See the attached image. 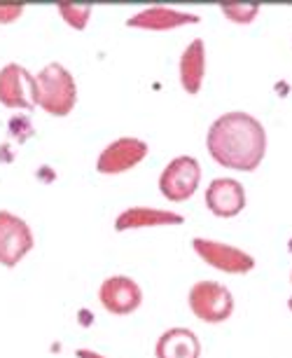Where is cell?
<instances>
[{
	"mask_svg": "<svg viewBox=\"0 0 292 358\" xmlns=\"http://www.w3.org/2000/svg\"><path fill=\"white\" fill-rule=\"evenodd\" d=\"M206 148L225 169L255 171L267 155V129L250 113L229 110L210 124Z\"/></svg>",
	"mask_w": 292,
	"mask_h": 358,
	"instance_id": "1",
	"label": "cell"
},
{
	"mask_svg": "<svg viewBox=\"0 0 292 358\" xmlns=\"http://www.w3.org/2000/svg\"><path fill=\"white\" fill-rule=\"evenodd\" d=\"M38 106L54 117H66L78 103V85L64 64L52 62L36 76Z\"/></svg>",
	"mask_w": 292,
	"mask_h": 358,
	"instance_id": "2",
	"label": "cell"
},
{
	"mask_svg": "<svg viewBox=\"0 0 292 358\" xmlns=\"http://www.w3.org/2000/svg\"><path fill=\"white\" fill-rule=\"evenodd\" d=\"M189 309L203 323H222L234 314V295L220 281L203 279L189 288Z\"/></svg>",
	"mask_w": 292,
	"mask_h": 358,
	"instance_id": "3",
	"label": "cell"
},
{
	"mask_svg": "<svg viewBox=\"0 0 292 358\" xmlns=\"http://www.w3.org/2000/svg\"><path fill=\"white\" fill-rule=\"evenodd\" d=\"M201 180V164L189 155L173 157L159 176V192L168 201H185L196 192Z\"/></svg>",
	"mask_w": 292,
	"mask_h": 358,
	"instance_id": "4",
	"label": "cell"
},
{
	"mask_svg": "<svg viewBox=\"0 0 292 358\" xmlns=\"http://www.w3.org/2000/svg\"><path fill=\"white\" fill-rule=\"evenodd\" d=\"M192 248L206 265L220 269V272L248 274V272H253V267H255L253 255L239 246L222 244V241H215V239H203V236H194Z\"/></svg>",
	"mask_w": 292,
	"mask_h": 358,
	"instance_id": "5",
	"label": "cell"
},
{
	"mask_svg": "<svg viewBox=\"0 0 292 358\" xmlns=\"http://www.w3.org/2000/svg\"><path fill=\"white\" fill-rule=\"evenodd\" d=\"M33 232L29 222L10 211H0V265L17 267L33 248Z\"/></svg>",
	"mask_w": 292,
	"mask_h": 358,
	"instance_id": "6",
	"label": "cell"
},
{
	"mask_svg": "<svg viewBox=\"0 0 292 358\" xmlns=\"http://www.w3.org/2000/svg\"><path fill=\"white\" fill-rule=\"evenodd\" d=\"M150 148H147L145 141L133 138V136H122L112 143H108L103 150H101L98 159H96V169L98 173L103 176H117L124 173L129 169L138 166L143 159L147 157Z\"/></svg>",
	"mask_w": 292,
	"mask_h": 358,
	"instance_id": "7",
	"label": "cell"
},
{
	"mask_svg": "<svg viewBox=\"0 0 292 358\" xmlns=\"http://www.w3.org/2000/svg\"><path fill=\"white\" fill-rule=\"evenodd\" d=\"M0 103L8 108H24V110L38 106L36 78L24 66L8 64L0 69Z\"/></svg>",
	"mask_w": 292,
	"mask_h": 358,
	"instance_id": "8",
	"label": "cell"
},
{
	"mask_svg": "<svg viewBox=\"0 0 292 358\" xmlns=\"http://www.w3.org/2000/svg\"><path fill=\"white\" fill-rule=\"evenodd\" d=\"M98 300L110 314L126 316L133 314L143 302V290L138 286V281H133L131 276L124 274H115L101 283L98 288Z\"/></svg>",
	"mask_w": 292,
	"mask_h": 358,
	"instance_id": "9",
	"label": "cell"
},
{
	"mask_svg": "<svg viewBox=\"0 0 292 358\" xmlns=\"http://www.w3.org/2000/svg\"><path fill=\"white\" fill-rule=\"evenodd\" d=\"M206 206L215 218H234L246 208V187L236 178H215L206 187Z\"/></svg>",
	"mask_w": 292,
	"mask_h": 358,
	"instance_id": "10",
	"label": "cell"
},
{
	"mask_svg": "<svg viewBox=\"0 0 292 358\" xmlns=\"http://www.w3.org/2000/svg\"><path fill=\"white\" fill-rule=\"evenodd\" d=\"M189 24H199V15L182 12L175 8H164V5H152V8L136 12L133 17L126 19L129 29H140V31H173Z\"/></svg>",
	"mask_w": 292,
	"mask_h": 358,
	"instance_id": "11",
	"label": "cell"
},
{
	"mask_svg": "<svg viewBox=\"0 0 292 358\" xmlns=\"http://www.w3.org/2000/svg\"><path fill=\"white\" fill-rule=\"evenodd\" d=\"M182 222H185V218L175 211H164V208H152V206H131V208H124V211L117 215L115 229H117V232H126V229L182 225Z\"/></svg>",
	"mask_w": 292,
	"mask_h": 358,
	"instance_id": "12",
	"label": "cell"
},
{
	"mask_svg": "<svg viewBox=\"0 0 292 358\" xmlns=\"http://www.w3.org/2000/svg\"><path fill=\"white\" fill-rule=\"evenodd\" d=\"M180 87L187 94H199L203 78H206V45L201 38H194L180 54L178 64Z\"/></svg>",
	"mask_w": 292,
	"mask_h": 358,
	"instance_id": "13",
	"label": "cell"
},
{
	"mask_svg": "<svg viewBox=\"0 0 292 358\" xmlns=\"http://www.w3.org/2000/svg\"><path fill=\"white\" fill-rule=\"evenodd\" d=\"M154 354L157 358H199L201 342L189 328H168L159 335Z\"/></svg>",
	"mask_w": 292,
	"mask_h": 358,
	"instance_id": "14",
	"label": "cell"
},
{
	"mask_svg": "<svg viewBox=\"0 0 292 358\" xmlns=\"http://www.w3.org/2000/svg\"><path fill=\"white\" fill-rule=\"evenodd\" d=\"M59 15L64 17V22L75 31H85L87 22H89L94 5H75V3H57Z\"/></svg>",
	"mask_w": 292,
	"mask_h": 358,
	"instance_id": "15",
	"label": "cell"
},
{
	"mask_svg": "<svg viewBox=\"0 0 292 358\" xmlns=\"http://www.w3.org/2000/svg\"><path fill=\"white\" fill-rule=\"evenodd\" d=\"M220 12L229 19V22L248 26L257 15H260V5L257 3H232V0H225V3H220Z\"/></svg>",
	"mask_w": 292,
	"mask_h": 358,
	"instance_id": "16",
	"label": "cell"
},
{
	"mask_svg": "<svg viewBox=\"0 0 292 358\" xmlns=\"http://www.w3.org/2000/svg\"><path fill=\"white\" fill-rule=\"evenodd\" d=\"M24 15L22 3H0V24H12Z\"/></svg>",
	"mask_w": 292,
	"mask_h": 358,
	"instance_id": "17",
	"label": "cell"
},
{
	"mask_svg": "<svg viewBox=\"0 0 292 358\" xmlns=\"http://www.w3.org/2000/svg\"><path fill=\"white\" fill-rule=\"evenodd\" d=\"M78 358H108L98 351H92V349H78Z\"/></svg>",
	"mask_w": 292,
	"mask_h": 358,
	"instance_id": "18",
	"label": "cell"
},
{
	"mask_svg": "<svg viewBox=\"0 0 292 358\" xmlns=\"http://www.w3.org/2000/svg\"><path fill=\"white\" fill-rule=\"evenodd\" d=\"M288 309H290V312H292V295H290V300H288Z\"/></svg>",
	"mask_w": 292,
	"mask_h": 358,
	"instance_id": "19",
	"label": "cell"
},
{
	"mask_svg": "<svg viewBox=\"0 0 292 358\" xmlns=\"http://www.w3.org/2000/svg\"><path fill=\"white\" fill-rule=\"evenodd\" d=\"M290 281H292V272H290Z\"/></svg>",
	"mask_w": 292,
	"mask_h": 358,
	"instance_id": "20",
	"label": "cell"
}]
</instances>
